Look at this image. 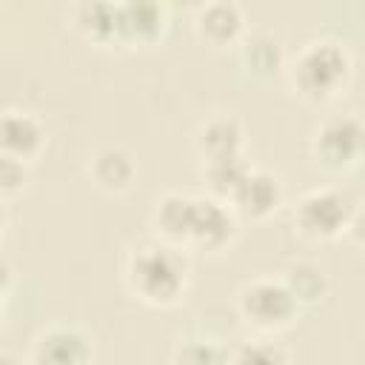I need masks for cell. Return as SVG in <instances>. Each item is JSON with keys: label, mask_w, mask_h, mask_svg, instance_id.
Returning a JSON list of instances; mask_svg holds the SVG:
<instances>
[{"label": "cell", "mask_w": 365, "mask_h": 365, "mask_svg": "<svg viewBox=\"0 0 365 365\" xmlns=\"http://www.w3.org/2000/svg\"><path fill=\"white\" fill-rule=\"evenodd\" d=\"M125 285L148 308H171L188 291V259L157 237L140 240L125 257Z\"/></svg>", "instance_id": "obj_1"}, {"label": "cell", "mask_w": 365, "mask_h": 365, "mask_svg": "<svg viewBox=\"0 0 365 365\" xmlns=\"http://www.w3.org/2000/svg\"><path fill=\"white\" fill-rule=\"evenodd\" d=\"M288 86L291 91L311 103V106H325L334 103L351 83L354 77V60L351 51L331 37H317L308 40L285 66Z\"/></svg>", "instance_id": "obj_2"}, {"label": "cell", "mask_w": 365, "mask_h": 365, "mask_svg": "<svg viewBox=\"0 0 365 365\" xmlns=\"http://www.w3.org/2000/svg\"><path fill=\"white\" fill-rule=\"evenodd\" d=\"M299 302L282 282V277H257L237 291L240 319L259 334H279L299 317Z\"/></svg>", "instance_id": "obj_3"}, {"label": "cell", "mask_w": 365, "mask_h": 365, "mask_svg": "<svg viewBox=\"0 0 365 365\" xmlns=\"http://www.w3.org/2000/svg\"><path fill=\"white\" fill-rule=\"evenodd\" d=\"M311 160L331 174H348L365 163V123L356 114H328L311 134Z\"/></svg>", "instance_id": "obj_4"}, {"label": "cell", "mask_w": 365, "mask_h": 365, "mask_svg": "<svg viewBox=\"0 0 365 365\" xmlns=\"http://www.w3.org/2000/svg\"><path fill=\"white\" fill-rule=\"evenodd\" d=\"M351 214H354V205L348 194L331 185H319L305 191L294 202L291 222H294V231L311 242H334L345 234Z\"/></svg>", "instance_id": "obj_5"}, {"label": "cell", "mask_w": 365, "mask_h": 365, "mask_svg": "<svg viewBox=\"0 0 365 365\" xmlns=\"http://www.w3.org/2000/svg\"><path fill=\"white\" fill-rule=\"evenodd\" d=\"M240 234V217L234 208L211 194H197L194 197V222H191V237L188 248L205 251V254H220L225 251Z\"/></svg>", "instance_id": "obj_6"}, {"label": "cell", "mask_w": 365, "mask_h": 365, "mask_svg": "<svg viewBox=\"0 0 365 365\" xmlns=\"http://www.w3.org/2000/svg\"><path fill=\"white\" fill-rule=\"evenodd\" d=\"M26 365H94V345L77 325H46L29 348Z\"/></svg>", "instance_id": "obj_7"}, {"label": "cell", "mask_w": 365, "mask_h": 365, "mask_svg": "<svg viewBox=\"0 0 365 365\" xmlns=\"http://www.w3.org/2000/svg\"><path fill=\"white\" fill-rule=\"evenodd\" d=\"M285 200L282 182L274 171L268 168H251L248 177L240 182V188L231 197V208L240 220H251V222H262L268 217H274L279 211Z\"/></svg>", "instance_id": "obj_8"}, {"label": "cell", "mask_w": 365, "mask_h": 365, "mask_svg": "<svg viewBox=\"0 0 365 365\" xmlns=\"http://www.w3.org/2000/svg\"><path fill=\"white\" fill-rule=\"evenodd\" d=\"M46 148V125L37 114L6 108L0 117V157L31 165Z\"/></svg>", "instance_id": "obj_9"}, {"label": "cell", "mask_w": 365, "mask_h": 365, "mask_svg": "<svg viewBox=\"0 0 365 365\" xmlns=\"http://www.w3.org/2000/svg\"><path fill=\"white\" fill-rule=\"evenodd\" d=\"M194 34L211 46V48H228L240 46L245 31V11L240 3L231 0H214L194 9Z\"/></svg>", "instance_id": "obj_10"}, {"label": "cell", "mask_w": 365, "mask_h": 365, "mask_svg": "<svg viewBox=\"0 0 365 365\" xmlns=\"http://www.w3.org/2000/svg\"><path fill=\"white\" fill-rule=\"evenodd\" d=\"M191 222H194V194L165 191L163 197H157L151 211V228L157 240L174 248H188Z\"/></svg>", "instance_id": "obj_11"}, {"label": "cell", "mask_w": 365, "mask_h": 365, "mask_svg": "<svg viewBox=\"0 0 365 365\" xmlns=\"http://www.w3.org/2000/svg\"><path fill=\"white\" fill-rule=\"evenodd\" d=\"M168 29V9L154 0L120 3L123 46H154Z\"/></svg>", "instance_id": "obj_12"}, {"label": "cell", "mask_w": 365, "mask_h": 365, "mask_svg": "<svg viewBox=\"0 0 365 365\" xmlns=\"http://www.w3.org/2000/svg\"><path fill=\"white\" fill-rule=\"evenodd\" d=\"M194 148L202 163L222 160V157H240L245 154V125L234 114H214L197 128Z\"/></svg>", "instance_id": "obj_13"}, {"label": "cell", "mask_w": 365, "mask_h": 365, "mask_svg": "<svg viewBox=\"0 0 365 365\" xmlns=\"http://www.w3.org/2000/svg\"><path fill=\"white\" fill-rule=\"evenodd\" d=\"M91 182L106 194H123L137 180V160L123 145H103L88 157L86 165Z\"/></svg>", "instance_id": "obj_14"}, {"label": "cell", "mask_w": 365, "mask_h": 365, "mask_svg": "<svg viewBox=\"0 0 365 365\" xmlns=\"http://www.w3.org/2000/svg\"><path fill=\"white\" fill-rule=\"evenodd\" d=\"M71 26L94 46H123L120 37V3H77L71 9Z\"/></svg>", "instance_id": "obj_15"}, {"label": "cell", "mask_w": 365, "mask_h": 365, "mask_svg": "<svg viewBox=\"0 0 365 365\" xmlns=\"http://www.w3.org/2000/svg\"><path fill=\"white\" fill-rule=\"evenodd\" d=\"M237 54H240L242 68L251 71L254 77H274L285 68L282 46L268 31H248L237 46Z\"/></svg>", "instance_id": "obj_16"}, {"label": "cell", "mask_w": 365, "mask_h": 365, "mask_svg": "<svg viewBox=\"0 0 365 365\" xmlns=\"http://www.w3.org/2000/svg\"><path fill=\"white\" fill-rule=\"evenodd\" d=\"M254 165L245 160V154L240 157H222V160H208L202 163V182H205V194L231 202L234 191L240 188V182L248 177Z\"/></svg>", "instance_id": "obj_17"}, {"label": "cell", "mask_w": 365, "mask_h": 365, "mask_svg": "<svg viewBox=\"0 0 365 365\" xmlns=\"http://www.w3.org/2000/svg\"><path fill=\"white\" fill-rule=\"evenodd\" d=\"M282 282L288 285V291L297 297L299 305H317L328 291V279L322 268L314 262H291L282 271Z\"/></svg>", "instance_id": "obj_18"}, {"label": "cell", "mask_w": 365, "mask_h": 365, "mask_svg": "<svg viewBox=\"0 0 365 365\" xmlns=\"http://www.w3.org/2000/svg\"><path fill=\"white\" fill-rule=\"evenodd\" d=\"M228 359L231 351L211 339H182L171 354V365H228Z\"/></svg>", "instance_id": "obj_19"}, {"label": "cell", "mask_w": 365, "mask_h": 365, "mask_svg": "<svg viewBox=\"0 0 365 365\" xmlns=\"http://www.w3.org/2000/svg\"><path fill=\"white\" fill-rule=\"evenodd\" d=\"M228 365H291V359L271 339H248L231 351Z\"/></svg>", "instance_id": "obj_20"}, {"label": "cell", "mask_w": 365, "mask_h": 365, "mask_svg": "<svg viewBox=\"0 0 365 365\" xmlns=\"http://www.w3.org/2000/svg\"><path fill=\"white\" fill-rule=\"evenodd\" d=\"M29 185V165L26 163H17V160H9V157H0V194L3 200H14L17 194H23Z\"/></svg>", "instance_id": "obj_21"}, {"label": "cell", "mask_w": 365, "mask_h": 365, "mask_svg": "<svg viewBox=\"0 0 365 365\" xmlns=\"http://www.w3.org/2000/svg\"><path fill=\"white\" fill-rule=\"evenodd\" d=\"M345 237H348L356 248L365 251V208H354L351 222H348V228H345Z\"/></svg>", "instance_id": "obj_22"}, {"label": "cell", "mask_w": 365, "mask_h": 365, "mask_svg": "<svg viewBox=\"0 0 365 365\" xmlns=\"http://www.w3.org/2000/svg\"><path fill=\"white\" fill-rule=\"evenodd\" d=\"M0 365H23V362H17L11 354H3V356H0Z\"/></svg>", "instance_id": "obj_23"}]
</instances>
